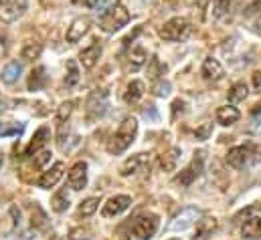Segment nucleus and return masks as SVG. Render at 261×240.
Instances as JSON below:
<instances>
[{
    "instance_id": "nucleus-13",
    "label": "nucleus",
    "mask_w": 261,
    "mask_h": 240,
    "mask_svg": "<svg viewBox=\"0 0 261 240\" xmlns=\"http://www.w3.org/2000/svg\"><path fill=\"white\" fill-rule=\"evenodd\" d=\"M63 172H65V164H63V162H57V164H55L51 170L43 172V176L37 180V186H39V188H43V190L53 188L57 182L63 178Z\"/></svg>"
},
{
    "instance_id": "nucleus-28",
    "label": "nucleus",
    "mask_w": 261,
    "mask_h": 240,
    "mask_svg": "<svg viewBox=\"0 0 261 240\" xmlns=\"http://www.w3.org/2000/svg\"><path fill=\"white\" fill-rule=\"evenodd\" d=\"M22 129H24V123H18V121H0V137L20 135Z\"/></svg>"
},
{
    "instance_id": "nucleus-4",
    "label": "nucleus",
    "mask_w": 261,
    "mask_h": 240,
    "mask_svg": "<svg viewBox=\"0 0 261 240\" xmlns=\"http://www.w3.org/2000/svg\"><path fill=\"white\" fill-rule=\"evenodd\" d=\"M108 99H110V93L106 89H95L89 97H87V103H85V113H87V119H99L106 115L108 111Z\"/></svg>"
},
{
    "instance_id": "nucleus-2",
    "label": "nucleus",
    "mask_w": 261,
    "mask_h": 240,
    "mask_svg": "<svg viewBox=\"0 0 261 240\" xmlns=\"http://www.w3.org/2000/svg\"><path fill=\"white\" fill-rule=\"evenodd\" d=\"M130 22V12L122 2H114L106 12H101L99 16V26L106 33H116L122 26H126Z\"/></svg>"
},
{
    "instance_id": "nucleus-11",
    "label": "nucleus",
    "mask_w": 261,
    "mask_h": 240,
    "mask_svg": "<svg viewBox=\"0 0 261 240\" xmlns=\"http://www.w3.org/2000/svg\"><path fill=\"white\" fill-rule=\"evenodd\" d=\"M49 139H51V129H49L47 125L39 127V129L35 131V135H33L31 143L27 145V149H24V156H35L37 152L45 149V145L49 143Z\"/></svg>"
},
{
    "instance_id": "nucleus-37",
    "label": "nucleus",
    "mask_w": 261,
    "mask_h": 240,
    "mask_svg": "<svg viewBox=\"0 0 261 240\" xmlns=\"http://www.w3.org/2000/svg\"><path fill=\"white\" fill-rule=\"evenodd\" d=\"M154 95H158V97H166L168 93H170V83L168 81H160V83H156L154 85Z\"/></svg>"
},
{
    "instance_id": "nucleus-42",
    "label": "nucleus",
    "mask_w": 261,
    "mask_h": 240,
    "mask_svg": "<svg viewBox=\"0 0 261 240\" xmlns=\"http://www.w3.org/2000/svg\"><path fill=\"white\" fill-rule=\"evenodd\" d=\"M257 33H259V35H261V18H259V20H257Z\"/></svg>"
},
{
    "instance_id": "nucleus-35",
    "label": "nucleus",
    "mask_w": 261,
    "mask_h": 240,
    "mask_svg": "<svg viewBox=\"0 0 261 240\" xmlns=\"http://www.w3.org/2000/svg\"><path fill=\"white\" fill-rule=\"evenodd\" d=\"M231 2L233 0H213V16L215 18H221L231 8Z\"/></svg>"
},
{
    "instance_id": "nucleus-23",
    "label": "nucleus",
    "mask_w": 261,
    "mask_h": 240,
    "mask_svg": "<svg viewBox=\"0 0 261 240\" xmlns=\"http://www.w3.org/2000/svg\"><path fill=\"white\" fill-rule=\"evenodd\" d=\"M20 73H22V65L18 63V61H12V63H8L4 69H2V75H0V79L4 81V83H14V81H18V77H20Z\"/></svg>"
},
{
    "instance_id": "nucleus-17",
    "label": "nucleus",
    "mask_w": 261,
    "mask_h": 240,
    "mask_svg": "<svg viewBox=\"0 0 261 240\" xmlns=\"http://www.w3.org/2000/svg\"><path fill=\"white\" fill-rule=\"evenodd\" d=\"M99 57H101V47H99L97 43H93L91 47H87V49H83V51L79 53V61H81V65H83L85 69H93V67L97 65Z\"/></svg>"
},
{
    "instance_id": "nucleus-40",
    "label": "nucleus",
    "mask_w": 261,
    "mask_h": 240,
    "mask_svg": "<svg viewBox=\"0 0 261 240\" xmlns=\"http://www.w3.org/2000/svg\"><path fill=\"white\" fill-rule=\"evenodd\" d=\"M182 107H185V103H182L180 99H178V101H174V103H172V117H176V113H178V111L182 113Z\"/></svg>"
},
{
    "instance_id": "nucleus-24",
    "label": "nucleus",
    "mask_w": 261,
    "mask_h": 240,
    "mask_svg": "<svg viewBox=\"0 0 261 240\" xmlns=\"http://www.w3.org/2000/svg\"><path fill=\"white\" fill-rule=\"evenodd\" d=\"M146 61H148V53L142 47H132V51L128 53V67L132 71H138L140 67H144Z\"/></svg>"
},
{
    "instance_id": "nucleus-10",
    "label": "nucleus",
    "mask_w": 261,
    "mask_h": 240,
    "mask_svg": "<svg viewBox=\"0 0 261 240\" xmlns=\"http://www.w3.org/2000/svg\"><path fill=\"white\" fill-rule=\"evenodd\" d=\"M67 184H69V188H73V190H83V188L87 186V164H85V162H77V164L69 170V174H67Z\"/></svg>"
},
{
    "instance_id": "nucleus-36",
    "label": "nucleus",
    "mask_w": 261,
    "mask_h": 240,
    "mask_svg": "<svg viewBox=\"0 0 261 240\" xmlns=\"http://www.w3.org/2000/svg\"><path fill=\"white\" fill-rule=\"evenodd\" d=\"M211 133H213V123H211V121H204V123H200V125L196 127L195 137L200 139V141H204V139L211 137Z\"/></svg>"
},
{
    "instance_id": "nucleus-32",
    "label": "nucleus",
    "mask_w": 261,
    "mask_h": 240,
    "mask_svg": "<svg viewBox=\"0 0 261 240\" xmlns=\"http://www.w3.org/2000/svg\"><path fill=\"white\" fill-rule=\"evenodd\" d=\"M67 77H65V85L67 87H75L77 83H79V79H81V75H79V67H77V63L75 61H69L67 63Z\"/></svg>"
},
{
    "instance_id": "nucleus-6",
    "label": "nucleus",
    "mask_w": 261,
    "mask_h": 240,
    "mask_svg": "<svg viewBox=\"0 0 261 240\" xmlns=\"http://www.w3.org/2000/svg\"><path fill=\"white\" fill-rule=\"evenodd\" d=\"M202 218V212L198 210V208H185V210H180L172 220H170V224H168V230L170 232H182V230H187V228H191L195 222H198Z\"/></svg>"
},
{
    "instance_id": "nucleus-34",
    "label": "nucleus",
    "mask_w": 261,
    "mask_h": 240,
    "mask_svg": "<svg viewBox=\"0 0 261 240\" xmlns=\"http://www.w3.org/2000/svg\"><path fill=\"white\" fill-rule=\"evenodd\" d=\"M31 224L35 226V228H41V230H45L47 228V214L39 208V206H35V212L31 214Z\"/></svg>"
},
{
    "instance_id": "nucleus-15",
    "label": "nucleus",
    "mask_w": 261,
    "mask_h": 240,
    "mask_svg": "<svg viewBox=\"0 0 261 240\" xmlns=\"http://www.w3.org/2000/svg\"><path fill=\"white\" fill-rule=\"evenodd\" d=\"M219 228V220L213 218V216H206V218H200L196 222V230L193 240H206L208 236H213V232Z\"/></svg>"
},
{
    "instance_id": "nucleus-21",
    "label": "nucleus",
    "mask_w": 261,
    "mask_h": 240,
    "mask_svg": "<svg viewBox=\"0 0 261 240\" xmlns=\"http://www.w3.org/2000/svg\"><path fill=\"white\" fill-rule=\"evenodd\" d=\"M47 83V71L45 67H35L29 75V91H39Z\"/></svg>"
},
{
    "instance_id": "nucleus-43",
    "label": "nucleus",
    "mask_w": 261,
    "mask_h": 240,
    "mask_svg": "<svg viewBox=\"0 0 261 240\" xmlns=\"http://www.w3.org/2000/svg\"><path fill=\"white\" fill-rule=\"evenodd\" d=\"M0 168H2V154H0Z\"/></svg>"
},
{
    "instance_id": "nucleus-1",
    "label": "nucleus",
    "mask_w": 261,
    "mask_h": 240,
    "mask_svg": "<svg viewBox=\"0 0 261 240\" xmlns=\"http://www.w3.org/2000/svg\"><path fill=\"white\" fill-rule=\"evenodd\" d=\"M136 133H138V121L134 117H126V119L120 123L118 131L112 135V139L108 141V152L112 156H120L124 154L136 139Z\"/></svg>"
},
{
    "instance_id": "nucleus-14",
    "label": "nucleus",
    "mask_w": 261,
    "mask_h": 240,
    "mask_svg": "<svg viewBox=\"0 0 261 240\" xmlns=\"http://www.w3.org/2000/svg\"><path fill=\"white\" fill-rule=\"evenodd\" d=\"M249 156H251V152H249L247 145L231 147L229 154H227V164H229L231 168H235V170H241V168H245V164L249 162Z\"/></svg>"
},
{
    "instance_id": "nucleus-18",
    "label": "nucleus",
    "mask_w": 261,
    "mask_h": 240,
    "mask_svg": "<svg viewBox=\"0 0 261 240\" xmlns=\"http://www.w3.org/2000/svg\"><path fill=\"white\" fill-rule=\"evenodd\" d=\"M146 162H148V154H136V156H132V158H128V160L124 162L120 174H122V176H132V174H136Z\"/></svg>"
},
{
    "instance_id": "nucleus-31",
    "label": "nucleus",
    "mask_w": 261,
    "mask_h": 240,
    "mask_svg": "<svg viewBox=\"0 0 261 240\" xmlns=\"http://www.w3.org/2000/svg\"><path fill=\"white\" fill-rule=\"evenodd\" d=\"M73 109H75V101H63V103L57 107V125H59V127L65 125V121L71 117Z\"/></svg>"
},
{
    "instance_id": "nucleus-3",
    "label": "nucleus",
    "mask_w": 261,
    "mask_h": 240,
    "mask_svg": "<svg viewBox=\"0 0 261 240\" xmlns=\"http://www.w3.org/2000/svg\"><path fill=\"white\" fill-rule=\"evenodd\" d=\"M160 39L168 41V43H176V41H185L191 35V22L182 16L170 18L162 28H160Z\"/></svg>"
},
{
    "instance_id": "nucleus-41",
    "label": "nucleus",
    "mask_w": 261,
    "mask_h": 240,
    "mask_svg": "<svg viewBox=\"0 0 261 240\" xmlns=\"http://www.w3.org/2000/svg\"><path fill=\"white\" fill-rule=\"evenodd\" d=\"M253 85H255L257 89L261 87V71H255V73H253Z\"/></svg>"
},
{
    "instance_id": "nucleus-26",
    "label": "nucleus",
    "mask_w": 261,
    "mask_h": 240,
    "mask_svg": "<svg viewBox=\"0 0 261 240\" xmlns=\"http://www.w3.org/2000/svg\"><path fill=\"white\" fill-rule=\"evenodd\" d=\"M41 53H43V45L37 43V41H29V43L22 47V51H20V55H22L24 61H37L41 57Z\"/></svg>"
},
{
    "instance_id": "nucleus-38",
    "label": "nucleus",
    "mask_w": 261,
    "mask_h": 240,
    "mask_svg": "<svg viewBox=\"0 0 261 240\" xmlns=\"http://www.w3.org/2000/svg\"><path fill=\"white\" fill-rule=\"evenodd\" d=\"M69 240H89V232L83 228H75V230H71Z\"/></svg>"
},
{
    "instance_id": "nucleus-5",
    "label": "nucleus",
    "mask_w": 261,
    "mask_h": 240,
    "mask_svg": "<svg viewBox=\"0 0 261 240\" xmlns=\"http://www.w3.org/2000/svg\"><path fill=\"white\" fill-rule=\"evenodd\" d=\"M158 224H160L158 216L148 212V214H142V216L136 218V222L132 224V232H134V236H138L140 240H150L156 234Z\"/></svg>"
},
{
    "instance_id": "nucleus-19",
    "label": "nucleus",
    "mask_w": 261,
    "mask_h": 240,
    "mask_svg": "<svg viewBox=\"0 0 261 240\" xmlns=\"http://www.w3.org/2000/svg\"><path fill=\"white\" fill-rule=\"evenodd\" d=\"M239 117H241L239 109H235V107H231V105H225V107H219V109H217V121H219L221 125H225V127L237 123Z\"/></svg>"
},
{
    "instance_id": "nucleus-29",
    "label": "nucleus",
    "mask_w": 261,
    "mask_h": 240,
    "mask_svg": "<svg viewBox=\"0 0 261 240\" xmlns=\"http://www.w3.org/2000/svg\"><path fill=\"white\" fill-rule=\"evenodd\" d=\"M97 208H99V198H87V200H83V202L79 204V208H77V216L87 218V216L95 214Z\"/></svg>"
},
{
    "instance_id": "nucleus-33",
    "label": "nucleus",
    "mask_w": 261,
    "mask_h": 240,
    "mask_svg": "<svg viewBox=\"0 0 261 240\" xmlns=\"http://www.w3.org/2000/svg\"><path fill=\"white\" fill-rule=\"evenodd\" d=\"M49 162H51V152L49 149H41V152L35 154V160L31 162V168L33 170H43Z\"/></svg>"
},
{
    "instance_id": "nucleus-16",
    "label": "nucleus",
    "mask_w": 261,
    "mask_h": 240,
    "mask_svg": "<svg viewBox=\"0 0 261 240\" xmlns=\"http://www.w3.org/2000/svg\"><path fill=\"white\" fill-rule=\"evenodd\" d=\"M200 73H202V77H204L206 81H219V79L225 75V71H223L221 63H219L217 59H213V57L204 59V63H202V69H200Z\"/></svg>"
},
{
    "instance_id": "nucleus-44",
    "label": "nucleus",
    "mask_w": 261,
    "mask_h": 240,
    "mask_svg": "<svg viewBox=\"0 0 261 240\" xmlns=\"http://www.w3.org/2000/svg\"><path fill=\"white\" fill-rule=\"evenodd\" d=\"M0 99H2V97H0Z\"/></svg>"
},
{
    "instance_id": "nucleus-22",
    "label": "nucleus",
    "mask_w": 261,
    "mask_h": 240,
    "mask_svg": "<svg viewBox=\"0 0 261 240\" xmlns=\"http://www.w3.org/2000/svg\"><path fill=\"white\" fill-rule=\"evenodd\" d=\"M241 234L247 240L261 238V218H249L243 226H241Z\"/></svg>"
},
{
    "instance_id": "nucleus-30",
    "label": "nucleus",
    "mask_w": 261,
    "mask_h": 240,
    "mask_svg": "<svg viewBox=\"0 0 261 240\" xmlns=\"http://www.w3.org/2000/svg\"><path fill=\"white\" fill-rule=\"evenodd\" d=\"M51 208L55 210V212H65L67 208H69V194H67V190H59L55 196H53V200H51Z\"/></svg>"
},
{
    "instance_id": "nucleus-25",
    "label": "nucleus",
    "mask_w": 261,
    "mask_h": 240,
    "mask_svg": "<svg viewBox=\"0 0 261 240\" xmlns=\"http://www.w3.org/2000/svg\"><path fill=\"white\" fill-rule=\"evenodd\" d=\"M178 160H180V149H178V147H170V149L160 158V166H162V170L172 172V170L176 168Z\"/></svg>"
},
{
    "instance_id": "nucleus-8",
    "label": "nucleus",
    "mask_w": 261,
    "mask_h": 240,
    "mask_svg": "<svg viewBox=\"0 0 261 240\" xmlns=\"http://www.w3.org/2000/svg\"><path fill=\"white\" fill-rule=\"evenodd\" d=\"M132 206V198L130 196H124V194H118V196H112L103 208H101V214L103 218H112V216H120L122 212H126Z\"/></svg>"
},
{
    "instance_id": "nucleus-9",
    "label": "nucleus",
    "mask_w": 261,
    "mask_h": 240,
    "mask_svg": "<svg viewBox=\"0 0 261 240\" xmlns=\"http://www.w3.org/2000/svg\"><path fill=\"white\" fill-rule=\"evenodd\" d=\"M200 172H202V154H198L195 160L174 178V182H176L178 186H191V184L200 176Z\"/></svg>"
},
{
    "instance_id": "nucleus-7",
    "label": "nucleus",
    "mask_w": 261,
    "mask_h": 240,
    "mask_svg": "<svg viewBox=\"0 0 261 240\" xmlns=\"http://www.w3.org/2000/svg\"><path fill=\"white\" fill-rule=\"evenodd\" d=\"M27 10V0H0V20L14 22Z\"/></svg>"
},
{
    "instance_id": "nucleus-12",
    "label": "nucleus",
    "mask_w": 261,
    "mask_h": 240,
    "mask_svg": "<svg viewBox=\"0 0 261 240\" xmlns=\"http://www.w3.org/2000/svg\"><path fill=\"white\" fill-rule=\"evenodd\" d=\"M89 26H91V20H89L87 16L75 18V20L69 24V28H67V43H77V41H81V39L87 35Z\"/></svg>"
},
{
    "instance_id": "nucleus-20",
    "label": "nucleus",
    "mask_w": 261,
    "mask_h": 240,
    "mask_svg": "<svg viewBox=\"0 0 261 240\" xmlns=\"http://www.w3.org/2000/svg\"><path fill=\"white\" fill-rule=\"evenodd\" d=\"M144 91H146V87H144V83H142V81H132V83H128V87H126V93H124V101H126L128 105H134V103H138V101L142 99Z\"/></svg>"
},
{
    "instance_id": "nucleus-39",
    "label": "nucleus",
    "mask_w": 261,
    "mask_h": 240,
    "mask_svg": "<svg viewBox=\"0 0 261 240\" xmlns=\"http://www.w3.org/2000/svg\"><path fill=\"white\" fill-rule=\"evenodd\" d=\"M71 2L77 6H83V8H95L97 6V0H71Z\"/></svg>"
},
{
    "instance_id": "nucleus-27",
    "label": "nucleus",
    "mask_w": 261,
    "mask_h": 240,
    "mask_svg": "<svg viewBox=\"0 0 261 240\" xmlns=\"http://www.w3.org/2000/svg\"><path fill=\"white\" fill-rule=\"evenodd\" d=\"M247 93H249L247 85L239 81V83H235V85L229 89V93H227V99H229V103H239V101H243V99L247 97Z\"/></svg>"
}]
</instances>
